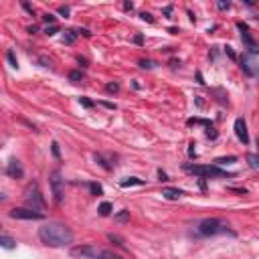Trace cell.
Here are the masks:
<instances>
[{"instance_id": "1", "label": "cell", "mask_w": 259, "mask_h": 259, "mask_svg": "<svg viewBox=\"0 0 259 259\" xmlns=\"http://www.w3.org/2000/svg\"><path fill=\"white\" fill-rule=\"evenodd\" d=\"M38 239L47 247H67L73 243V231L59 221H49L38 229Z\"/></svg>"}, {"instance_id": "2", "label": "cell", "mask_w": 259, "mask_h": 259, "mask_svg": "<svg viewBox=\"0 0 259 259\" xmlns=\"http://www.w3.org/2000/svg\"><path fill=\"white\" fill-rule=\"evenodd\" d=\"M194 231L196 235L200 237H212V235H223V233H231L227 223L217 219V217H208V219H202L194 225Z\"/></svg>"}, {"instance_id": "3", "label": "cell", "mask_w": 259, "mask_h": 259, "mask_svg": "<svg viewBox=\"0 0 259 259\" xmlns=\"http://www.w3.org/2000/svg\"><path fill=\"white\" fill-rule=\"evenodd\" d=\"M71 255L77 259H121L119 255L107 251V249H99L95 245H79L71 249Z\"/></svg>"}, {"instance_id": "4", "label": "cell", "mask_w": 259, "mask_h": 259, "mask_svg": "<svg viewBox=\"0 0 259 259\" xmlns=\"http://www.w3.org/2000/svg\"><path fill=\"white\" fill-rule=\"evenodd\" d=\"M22 196H24V202H26L30 208L40 210V208L45 206V196H42V192H40V188H38L36 182H28Z\"/></svg>"}, {"instance_id": "5", "label": "cell", "mask_w": 259, "mask_h": 259, "mask_svg": "<svg viewBox=\"0 0 259 259\" xmlns=\"http://www.w3.org/2000/svg\"><path fill=\"white\" fill-rule=\"evenodd\" d=\"M184 170L196 174V176H202V178H225L229 176L225 170L217 168V166H198V164H186Z\"/></svg>"}, {"instance_id": "6", "label": "cell", "mask_w": 259, "mask_h": 259, "mask_svg": "<svg viewBox=\"0 0 259 259\" xmlns=\"http://www.w3.org/2000/svg\"><path fill=\"white\" fill-rule=\"evenodd\" d=\"M8 217L12 219H22V221H42L45 214L36 208H30V206H14L8 210Z\"/></svg>"}, {"instance_id": "7", "label": "cell", "mask_w": 259, "mask_h": 259, "mask_svg": "<svg viewBox=\"0 0 259 259\" xmlns=\"http://www.w3.org/2000/svg\"><path fill=\"white\" fill-rule=\"evenodd\" d=\"M49 182H51V188H53V194H55V202L59 204L63 200V186H65V178H61V172L59 170H53L51 176H49Z\"/></svg>"}, {"instance_id": "8", "label": "cell", "mask_w": 259, "mask_h": 259, "mask_svg": "<svg viewBox=\"0 0 259 259\" xmlns=\"http://www.w3.org/2000/svg\"><path fill=\"white\" fill-rule=\"evenodd\" d=\"M237 28L241 30V38H243V42L247 45V49H249V53L251 55H257L259 53V45L255 42V38L251 36V32H249V28H247V24H243V22H239L237 24Z\"/></svg>"}, {"instance_id": "9", "label": "cell", "mask_w": 259, "mask_h": 259, "mask_svg": "<svg viewBox=\"0 0 259 259\" xmlns=\"http://www.w3.org/2000/svg\"><path fill=\"white\" fill-rule=\"evenodd\" d=\"M241 69L247 75H257L259 73V61L253 59V55H243L241 57Z\"/></svg>"}, {"instance_id": "10", "label": "cell", "mask_w": 259, "mask_h": 259, "mask_svg": "<svg viewBox=\"0 0 259 259\" xmlns=\"http://www.w3.org/2000/svg\"><path fill=\"white\" fill-rule=\"evenodd\" d=\"M235 136L239 138V142L249 144V132H247V123H245L243 117H237L235 119Z\"/></svg>"}, {"instance_id": "11", "label": "cell", "mask_w": 259, "mask_h": 259, "mask_svg": "<svg viewBox=\"0 0 259 259\" xmlns=\"http://www.w3.org/2000/svg\"><path fill=\"white\" fill-rule=\"evenodd\" d=\"M6 174H8L10 178H22V174H24V168L20 166V162H18L16 158H12V160L6 164Z\"/></svg>"}, {"instance_id": "12", "label": "cell", "mask_w": 259, "mask_h": 259, "mask_svg": "<svg viewBox=\"0 0 259 259\" xmlns=\"http://www.w3.org/2000/svg\"><path fill=\"white\" fill-rule=\"evenodd\" d=\"M182 194H184V192H182L180 188H172V186H166V188L162 190V196H164L166 200H178Z\"/></svg>"}, {"instance_id": "13", "label": "cell", "mask_w": 259, "mask_h": 259, "mask_svg": "<svg viewBox=\"0 0 259 259\" xmlns=\"http://www.w3.org/2000/svg\"><path fill=\"white\" fill-rule=\"evenodd\" d=\"M77 34H79L77 30H65V32H63V36H61V40H63L65 45H73V42H75V38H77Z\"/></svg>"}, {"instance_id": "14", "label": "cell", "mask_w": 259, "mask_h": 259, "mask_svg": "<svg viewBox=\"0 0 259 259\" xmlns=\"http://www.w3.org/2000/svg\"><path fill=\"white\" fill-rule=\"evenodd\" d=\"M0 243H2L4 249H14V247H16V241H14L12 237H8V235H2V237H0Z\"/></svg>"}, {"instance_id": "15", "label": "cell", "mask_w": 259, "mask_h": 259, "mask_svg": "<svg viewBox=\"0 0 259 259\" xmlns=\"http://www.w3.org/2000/svg\"><path fill=\"white\" fill-rule=\"evenodd\" d=\"M134 184H144V180H142V178L132 176V178H127V180H123V182H121V188H127V186H134Z\"/></svg>"}, {"instance_id": "16", "label": "cell", "mask_w": 259, "mask_h": 259, "mask_svg": "<svg viewBox=\"0 0 259 259\" xmlns=\"http://www.w3.org/2000/svg\"><path fill=\"white\" fill-rule=\"evenodd\" d=\"M97 210H99V214H101V217H107V214L111 212V202H101Z\"/></svg>"}, {"instance_id": "17", "label": "cell", "mask_w": 259, "mask_h": 259, "mask_svg": "<svg viewBox=\"0 0 259 259\" xmlns=\"http://www.w3.org/2000/svg\"><path fill=\"white\" fill-rule=\"evenodd\" d=\"M69 79H71L73 83L81 81V79H83V71H79V69H77V71H71V73H69Z\"/></svg>"}, {"instance_id": "18", "label": "cell", "mask_w": 259, "mask_h": 259, "mask_svg": "<svg viewBox=\"0 0 259 259\" xmlns=\"http://www.w3.org/2000/svg\"><path fill=\"white\" fill-rule=\"evenodd\" d=\"M247 160H249V166L251 168H259V156L257 154H249Z\"/></svg>"}, {"instance_id": "19", "label": "cell", "mask_w": 259, "mask_h": 259, "mask_svg": "<svg viewBox=\"0 0 259 259\" xmlns=\"http://www.w3.org/2000/svg\"><path fill=\"white\" fill-rule=\"evenodd\" d=\"M140 67H142V69H154V67H156V63H154V61H150V59H142V61H140Z\"/></svg>"}, {"instance_id": "20", "label": "cell", "mask_w": 259, "mask_h": 259, "mask_svg": "<svg viewBox=\"0 0 259 259\" xmlns=\"http://www.w3.org/2000/svg\"><path fill=\"white\" fill-rule=\"evenodd\" d=\"M235 160H237L235 156H229V158H217L214 162H217V164H231V162H235Z\"/></svg>"}, {"instance_id": "21", "label": "cell", "mask_w": 259, "mask_h": 259, "mask_svg": "<svg viewBox=\"0 0 259 259\" xmlns=\"http://www.w3.org/2000/svg\"><path fill=\"white\" fill-rule=\"evenodd\" d=\"M105 89H107L109 93H117V91H119V85H117V83H107Z\"/></svg>"}, {"instance_id": "22", "label": "cell", "mask_w": 259, "mask_h": 259, "mask_svg": "<svg viewBox=\"0 0 259 259\" xmlns=\"http://www.w3.org/2000/svg\"><path fill=\"white\" fill-rule=\"evenodd\" d=\"M89 188H91V192H93V194H101V192H103V190H101V186H99V184H95V182H91V184H89Z\"/></svg>"}, {"instance_id": "23", "label": "cell", "mask_w": 259, "mask_h": 259, "mask_svg": "<svg viewBox=\"0 0 259 259\" xmlns=\"http://www.w3.org/2000/svg\"><path fill=\"white\" fill-rule=\"evenodd\" d=\"M115 219H117V221H127V219H130V210H121L119 214H115Z\"/></svg>"}, {"instance_id": "24", "label": "cell", "mask_w": 259, "mask_h": 259, "mask_svg": "<svg viewBox=\"0 0 259 259\" xmlns=\"http://www.w3.org/2000/svg\"><path fill=\"white\" fill-rule=\"evenodd\" d=\"M45 32H47V34H55V32H59V26H57V24H51V26L45 28Z\"/></svg>"}, {"instance_id": "25", "label": "cell", "mask_w": 259, "mask_h": 259, "mask_svg": "<svg viewBox=\"0 0 259 259\" xmlns=\"http://www.w3.org/2000/svg\"><path fill=\"white\" fill-rule=\"evenodd\" d=\"M217 6H219V10H229V8H231V2H225V0H221Z\"/></svg>"}, {"instance_id": "26", "label": "cell", "mask_w": 259, "mask_h": 259, "mask_svg": "<svg viewBox=\"0 0 259 259\" xmlns=\"http://www.w3.org/2000/svg\"><path fill=\"white\" fill-rule=\"evenodd\" d=\"M6 57H8V61H10V65H12V67H16V65H18V63H16V57H14V53H12V51H8V55H6Z\"/></svg>"}, {"instance_id": "27", "label": "cell", "mask_w": 259, "mask_h": 259, "mask_svg": "<svg viewBox=\"0 0 259 259\" xmlns=\"http://www.w3.org/2000/svg\"><path fill=\"white\" fill-rule=\"evenodd\" d=\"M79 103H81V105H85V107H93V101H89V99H85V97H81V99H79Z\"/></svg>"}, {"instance_id": "28", "label": "cell", "mask_w": 259, "mask_h": 259, "mask_svg": "<svg viewBox=\"0 0 259 259\" xmlns=\"http://www.w3.org/2000/svg\"><path fill=\"white\" fill-rule=\"evenodd\" d=\"M42 20H45V22H51V24H55V16H53V14H45V16H42Z\"/></svg>"}, {"instance_id": "29", "label": "cell", "mask_w": 259, "mask_h": 259, "mask_svg": "<svg viewBox=\"0 0 259 259\" xmlns=\"http://www.w3.org/2000/svg\"><path fill=\"white\" fill-rule=\"evenodd\" d=\"M140 16H142V20H148V22H154V18H152V14H148V12H142Z\"/></svg>"}, {"instance_id": "30", "label": "cell", "mask_w": 259, "mask_h": 259, "mask_svg": "<svg viewBox=\"0 0 259 259\" xmlns=\"http://www.w3.org/2000/svg\"><path fill=\"white\" fill-rule=\"evenodd\" d=\"M109 241H115V245H123L121 243V237H117V235H109Z\"/></svg>"}, {"instance_id": "31", "label": "cell", "mask_w": 259, "mask_h": 259, "mask_svg": "<svg viewBox=\"0 0 259 259\" xmlns=\"http://www.w3.org/2000/svg\"><path fill=\"white\" fill-rule=\"evenodd\" d=\"M59 14H69V6H59Z\"/></svg>"}, {"instance_id": "32", "label": "cell", "mask_w": 259, "mask_h": 259, "mask_svg": "<svg viewBox=\"0 0 259 259\" xmlns=\"http://www.w3.org/2000/svg\"><path fill=\"white\" fill-rule=\"evenodd\" d=\"M53 154L59 158V144H57V142H53Z\"/></svg>"}, {"instance_id": "33", "label": "cell", "mask_w": 259, "mask_h": 259, "mask_svg": "<svg viewBox=\"0 0 259 259\" xmlns=\"http://www.w3.org/2000/svg\"><path fill=\"white\" fill-rule=\"evenodd\" d=\"M225 51H227V55H229L231 59H235V53H233V49H231V47H225Z\"/></svg>"}, {"instance_id": "34", "label": "cell", "mask_w": 259, "mask_h": 259, "mask_svg": "<svg viewBox=\"0 0 259 259\" xmlns=\"http://www.w3.org/2000/svg\"><path fill=\"white\" fill-rule=\"evenodd\" d=\"M158 176H160V180H168V176H166V172H162V170H158Z\"/></svg>"}, {"instance_id": "35", "label": "cell", "mask_w": 259, "mask_h": 259, "mask_svg": "<svg viewBox=\"0 0 259 259\" xmlns=\"http://www.w3.org/2000/svg\"><path fill=\"white\" fill-rule=\"evenodd\" d=\"M123 8H125V10H132V8H134V4H132V2H125V4H123Z\"/></svg>"}, {"instance_id": "36", "label": "cell", "mask_w": 259, "mask_h": 259, "mask_svg": "<svg viewBox=\"0 0 259 259\" xmlns=\"http://www.w3.org/2000/svg\"><path fill=\"white\" fill-rule=\"evenodd\" d=\"M257 75H259V73H257Z\"/></svg>"}]
</instances>
